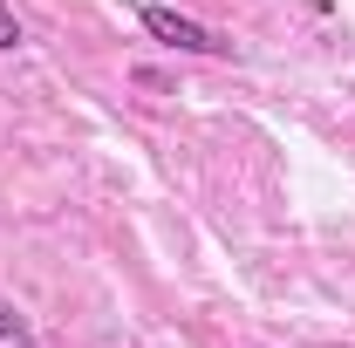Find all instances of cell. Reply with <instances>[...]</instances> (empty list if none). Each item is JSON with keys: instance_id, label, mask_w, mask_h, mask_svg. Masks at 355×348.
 Masks as SVG:
<instances>
[{"instance_id": "cell-1", "label": "cell", "mask_w": 355, "mask_h": 348, "mask_svg": "<svg viewBox=\"0 0 355 348\" xmlns=\"http://www.w3.org/2000/svg\"><path fill=\"white\" fill-rule=\"evenodd\" d=\"M137 21H144V35H150V42L178 48V55H212V62L232 55V42H225L219 28H205V21L178 14V7H164V0H144V7H137Z\"/></svg>"}, {"instance_id": "cell-2", "label": "cell", "mask_w": 355, "mask_h": 348, "mask_svg": "<svg viewBox=\"0 0 355 348\" xmlns=\"http://www.w3.org/2000/svg\"><path fill=\"white\" fill-rule=\"evenodd\" d=\"M0 348H42L35 321H28V314H21L14 301H0Z\"/></svg>"}, {"instance_id": "cell-3", "label": "cell", "mask_w": 355, "mask_h": 348, "mask_svg": "<svg viewBox=\"0 0 355 348\" xmlns=\"http://www.w3.org/2000/svg\"><path fill=\"white\" fill-rule=\"evenodd\" d=\"M21 42H28V28H21V14H14V7L0 0V55H14Z\"/></svg>"}]
</instances>
